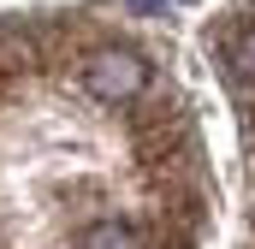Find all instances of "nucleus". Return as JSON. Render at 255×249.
<instances>
[{"instance_id":"1","label":"nucleus","mask_w":255,"mask_h":249,"mask_svg":"<svg viewBox=\"0 0 255 249\" xmlns=\"http://www.w3.org/2000/svg\"><path fill=\"white\" fill-rule=\"evenodd\" d=\"M142 77H148V65L136 60L130 48H95L89 65H83V83H89L101 101H130V95L142 89Z\"/></svg>"},{"instance_id":"2","label":"nucleus","mask_w":255,"mask_h":249,"mask_svg":"<svg viewBox=\"0 0 255 249\" xmlns=\"http://www.w3.org/2000/svg\"><path fill=\"white\" fill-rule=\"evenodd\" d=\"M83 249H136V238H130V226H119V220H101V226L83 232Z\"/></svg>"},{"instance_id":"3","label":"nucleus","mask_w":255,"mask_h":249,"mask_svg":"<svg viewBox=\"0 0 255 249\" xmlns=\"http://www.w3.org/2000/svg\"><path fill=\"white\" fill-rule=\"evenodd\" d=\"M238 71H244V77H255V30L238 42Z\"/></svg>"},{"instance_id":"4","label":"nucleus","mask_w":255,"mask_h":249,"mask_svg":"<svg viewBox=\"0 0 255 249\" xmlns=\"http://www.w3.org/2000/svg\"><path fill=\"white\" fill-rule=\"evenodd\" d=\"M130 6H136V12H160V0H130Z\"/></svg>"}]
</instances>
